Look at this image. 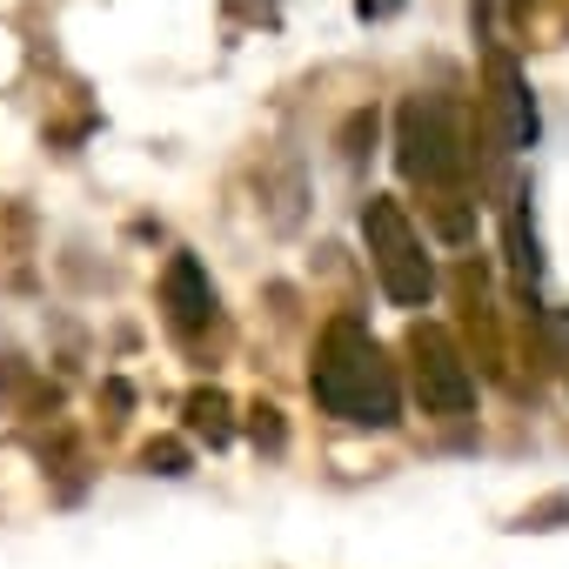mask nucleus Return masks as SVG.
<instances>
[{"label": "nucleus", "mask_w": 569, "mask_h": 569, "mask_svg": "<svg viewBox=\"0 0 569 569\" xmlns=\"http://www.w3.org/2000/svg\"><path fill=\"white\" fill-rule=\"evenodd\" d=\"M316 402L342 422H362V429H389L396 409H402V389H396V369L389 356L376 349V336L362 322H329L322 349H316Z\"/></svg>", "instance_id": "1"}, {"label": "nucleus", "mask_w": 569, "mask_h": 569, "mask_svg": "<svg viewBox=\"0 0 569 569\" xmlns=\"http://www.w3.org/2000/svg\"><path fill=\"white\" fill-rule=\"evenodd\" d=\"M362 241H369V254H376V274H382L389 302L422 309V302L436 296V268H429V254H422V234L409 228V214H402L389 194H376V201L362 208Z\"/></svg>", "instance_id": "2"}, {"label": "nucleus", "mask_w": 569, "mask_h": 569, "mask_svg": "<svg viewBox=\"0 0 569 569\" xmlns=\"http://www.w3.org/2000/svg\"><path fill=\"white\" fill-rule=\"evenodd\" d=\"M396 148H402V174L422 181V188H449L462 174V128H456V108L436 101V94H416L396 121Z\"/></svg>", "instance_id": "3"}, {"label": "nucleus", "mask_w": 569, "mask_h": 569, "mask_svg": "<svg viewBox=\"0 0 569 569\" xmlns=\"http://www.w3.org/2000/svg\"><path fill=\"white\" fill-rule=\"evenodd\" d=\"M409 356H416V396H422V409H436V416H469L476 409V376H469L462 349L442 329H416Z\"/></svg>", "instance_id": "4"}, {"label": "nucleus", "mask_w": 569, "mask_h": 569, "mask_svg": "<svg viewBox=\"0 0 569 569\" xmlns=\"http://www.w3.org/2000/svg\"><path fill=\"white\" fill-rule=\"evenodd\" d=\"M161 302H168L174 329H201V322H214V289H208V274H201L194 254H174V261H168V274H161Z\"/></svg>", "instance_id": "5"}, {"label": "nucleus", "mask_w": 569, "mask_h": 569, "mask_svg": "<svg viewBox=\"0 0 569 569\" xmlns=\"http://www.w3.org/2000/svg\"><path fill=\"white\" fill-rule=\"evenodd\" d=\"M489 81H496V94H489L496 141H502V148H529V141H536V108H529V94H522V81H516V68H509L502 54L489 61Z\"/></svg>", "instance_id": "6"}]
</instances>
